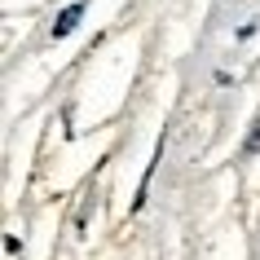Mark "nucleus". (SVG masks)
I'll return each instance as SVG.
<instances>
[{"label": "nucleus", "instance_id": "nucleus-1", "mask_svg": "<svg viewBox=\"0 0 260 260\" xmlns=\"http://www.w3.org/2000/svg\"><path fill=\"white\" fill-rule=\"evenodd\" d=\"M80 18H84V5H80V0H75V5H71L67 14H62V18H57V22H53V40H62V36H71Z\"/></svg>", "mask_w": 260, "mask_h": 260}]
</instances>
